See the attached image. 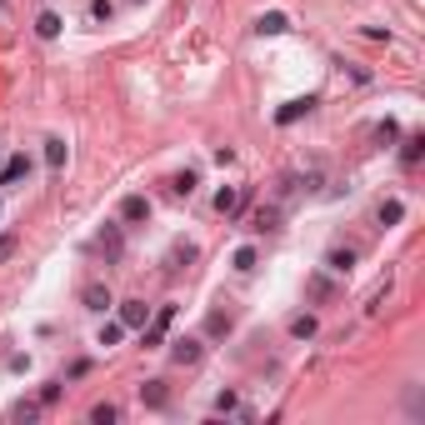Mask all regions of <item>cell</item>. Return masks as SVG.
<instances>
[{
	"label": "cell",
	"instance_id": "6da1fadb",
	"mask_svg": "<svg viewBox=\"0 0 425 425\" xmlns=\"http://www.w3.org/2000/svg\"><path fill=\"white\" fill-rule=\"evenodd\" d=\"M170 321H176V305H160V315H155V321H145L140 330V346H160V340H165V330H170Z\"/></svg>",
	"mask_w": 425,
	"mask_h": 425
},
{
	"label": "cell",
	"instance_id": "7a4b0ae2",
	"mask_svg": "<svg viewBox=\"0 0 425 425\" xmlns=\"http://www.w3.org/2000/svg\"><path fill=\"white\" fill-rule=\"evenodd\" d=\"M245 230H255V236H265V230H281V205H261V210H250Z\"/></svg>",
	"mask_w": 425,
	"mask_h": 425
},
{
	"label": "cell",
	"instance_id": "3957f363",
	"mask_svg": "<svg viewBox=\"0 0 425 425\" xmlns=\"http://www.w3.org/2000/svg\"><path fill=\"white\" fill-rule=\"evenodd\" d=\"M80 301H85V310H95V315H105V310L115 305V301H111V290H105L100 281H91V285H85V290H80Z\"/></svg>",
	"mask_w": 425,
	"mask_h": 425
},
{
	"label": "cell",
	"instance_id": "277c9868",
	"mask_svg": "<svg viewBox=\"0 0 425 425\" xmlns=\"http://www.w3.org/2000/svg\"><path fill=\"white\" fill-rule=\"evenodd\" d=\"M145 321H151V305L145 301H120V325L125 330H140Z\"/></svg>",
	"mask_w": 425,
	"mask_h": 425
},
{
	"label": "cell",
	"instance_id": "5b68a950",
	"mask_svg": "<svg viewBox=\"0 0 425 425\" xmlns=\"http://www.w3.org/2000/svg\"><path fill=\"white\" fill-rule=\"evenodd\" d=\"M200 340L196 335H185V340H176V350H170V360H176V366H200Z\"/></svg>",
	"mask_w": 425,
	"mask_h": 425
},
{
	"label": "cell",
	"instance_id": "8992f818",
	"mask_svg": "<svg viewBox=\"0 0 425 425\" xmlns=\"http://www.w3.org/2000/svg\"><path fill=\"white\" fill-rule=\"evenodd\" d=\"M120 220H131V225L151 220V200H145V196H125L120 200Z\"/></svg>",
	"mask_w": 425,
	"mask_h": 425
},
{
	"label": "cell",
	"instance_id": "52a82bcc",
	"mask_svg": "<svg viewBox=\"0 0 425 425\" xmlns=\"http://www.w3.org/2000/svg\"><path fill=\"white\" fill-rule=\"evenodd\" d=\"M95 250H100V255H105V261H111V265H115V261H120V225H105V230H100V236H95Z\"/></svg>",
	"mask_w": 425,
	"mask_h": 425
},
{
	"label": "cell",
	"instance_id": "ba28073f",
	"mask_svg": "<svg viewBox=\"0 0 425 425\" xmlns=\"http://www.w3.org/2000/svg\"><path fill=\"white\" fill-rule=\"evenodd\" d=\"M310 111H315V95H301V100H285L281 111H275V120L290 125V120H301V115H310Z\"/></svg>",
	"mask_w": 425,
	"mask_h": 425
},
{
	"label": "cell",
	"instance_id": "9c48e42d",
	"mask_svg": "<svg viewBox=\"0 0 425 425\" xmlns=\"http://www.w3.org/2000/svg\"><path fill=\"white\" fill-rule=\"evenodd\" d=\"M255 30H261V35H285L290 30V15L285 10H265L261 20H255Z\"/></svg>",
	"mask_w": 425,
	"mask_h": 425
},
{
	"label": "cell",
	"instance_id": "30bf717a",
	"mask_svg": "<svg viewBox=\"0 0 425 425\" xmlns=\"http://www.w3.org/2000/svg\"><path fill=\"white\" fill-rule=\"evenodd\" d=\"M165 400H170L165 380H145V386H140V406H151V410H165Z\"/></svg>",
	"mask_w": 425,
	"mask_h": 425
},
{
	"label": "cell",
	"instance_id": "8fae6325",
	"mask_svg": "<svg viewBox=\"0 0 425 425\" xmlns=\"http://www.w3.org/2000/svg\"><path fill=\"white\" fill-rule=\"evenodd\" d=\"M60 30H66V20H60L55 10H40V15H35V35H40V40H55Z\"/></svg>",
	"mask_w": 425,
	"mask_h": 425
},
{
	"label": "cell",
	"instance_id": "7c38bea8",
	"mask_svg": "<svg viewBox=\"0 0 425 425\" xmlns=\"http://www.w3.org/2000/svg\"><path fill=\"white\" fill-rule=\"evenodd\" d=\"M30 176V155H10L6 170H0V185H15V180H26Z\"/></svg>",
	"mask_w": 425,
	"mask_h": 425
},
{
	"label": "cell",
	"instance_id": "4fadbf2b",
	"mask_svg": "<svg viewBox=\"0 0 425 425\" xmlns=\"http://www.w3.org/2000/svg\"><path fill=\"white\" fill-rule=\"evenodd\" d=\"M350 265H355V250H350V245H335V250L325 255V270H335V275H350Z\"/></svg>",
	"mask_w": 425,
	"mask_h": 425
},
{
	"label": "cell",
	"instance_id": "5bb4252c",
	"mask_svg": "<svg viewBox=\"0 0 425 425\" xmlns=\"http://www.w3.org/2000/svg\"><path fill=\"white\" fill-rule=\"evenodd\" d=\"M120 340H125V325H120V321H105V325L95 330V346H105V350L120 346Z\"/></svg>",
	"mask_w": 425,
	"mask_h": 425
},
{
	"label": "cell",
	"instance_id": "9a60e30c",
	"mask_svg": "<svg viewBox=\"0 0 425 425\" xmlns=\"http://www.w3.org/2000/svg\"><path fill=\"white\" fill-rule=\"evenodd\" d=\"M406 220V200H380V225H400Z\"/></svg>",
	"mask_w": 425,
	"mask_h": 425
},
{
	"label": "cell",
	"instance_id": "2e32d148",
	"mask_svg": "<svg viewBox=\"0 0 425 425\" xmlns=\"http://www.w3.org/2000/svg\"><path fill=\"white\" fill-rule=\"evenodd\" d=\"M305 295H310V301H330L335 285L325 281V275H310V281H305Z\"/></svg>",
	"mask_w": 425,
	"mask_h": 425
},
{
	"label": "cell",
	"instance_id": "e0dca14e",
	"mask_svg": "<svg viewBox=\"0 0 425 425\" xmlns=\"http://www.w3.org/2000/svg\"><path fill=\"white\" fill-rule=\"evenodd\" d=\"M46 165H50V170L66 165V140H60V135H50V140H46Z\"/></svg>",
	"mask_w": 425,
	"mask_h": 425
},
{
	"label": "cell",
	"instance_id": "ac0fdd59",
	"mask_svg": "<svg viewBox=\"0 0 425 425\" xmlns=\"http://www.w3.org/2000/svg\"><path fill=\"white\" fill-rule=\"evenodd\" d=\"M205 335H230V315L225 310H210L205 315Z\"/></svg>",
	"mask_w": 425,
	"mask_h": 425
},
{
	"label": "cell",
	"instance_id": "d6986e66",
	"mask_svg": "<svg viewBox=\"0 0 425 425\" xmlns=\"http://www.w3.org/2000/svg\"><path fill=\"white\" fill-rule=\"evenodd\" d=\"M420 151H425V135H410L406 145H400V165H415V160H420Z\"/></svg>",
	"mask_w": 425,
	"mask_h": 425
},
{
	"label": "cell",
	"instance_id": "ffe728a7",
	"mask_svg": "<svg viewBox=\"0 0 425 425\" xmlns=\"http://www.w3.org/2000/svg\"><path fill=\"white\" fill-rule=\"evenodd\" d=\"M115 406H111V400H100V406H91V425H115Z\"/></svg>",
	"mask_w": 425,
	"mask_h": 425
},
{
	"label": "cell",
	"instance_id": "44dd1931",
	"mask_svg": "<svg viewBox=\"0 0 425 425\" xmlns=\"http://www.w3.org/2000/svg\"><path fill=\"white\" fill-rule=\"evenodd\" d=\"M290 335H295V340H310V335H315V315H295V321H290Z\"/></svg>",
	"mask_w": 425,
	"mask_h": 425
},
{
	"label": "cell",
	"instance_id": "7402d4cb",
	"mask_svg": "<svg viewBox=\"0 0 425 425\" xmlns=\"http://www.w3.org/2000/svg\"><path fill=\"white\" fill-rule=\"evenodd\" d=\"M370 135H375V140H380V145H390V140H395V135H400V125H395V120H390V115H386V120H380V125H375V131H370Z\"/></svg>",
	"mask_w": 425,
	"mask_h": 425
},
{
	"label": "cell",
	"instance_id": "603a6c76",
	"mask_svg": "<svg viewBox=\"0 0 425 425\" xmlns=\"http://www.w3.org/2000/svg\"><path fill=\"white\" fill-rule=\"evenodd\" d=\"M40 410H46L40 400H20V406H15L10 415H15V420H40Z\"/></svg>",
	"mask_w": 425,
	"mask_h": 425
},
{
	"label": "cell",
	"instance_id": "cb8c5ba5",
	"mask_svg": "<svg viewBox=\"0 0 425 425\" xmlns=\"http://www.w3.org/2000/svg\"><path fill=\"white\" fill-rule=\"evenodd\" d=\"M190 261H196V245H176V250H170V270H180Z\"/></svg>",
	"mask_w": 425,
	"mask_h": 425
},
{
	"label": "cell",
	"instance_id": "d4e9b609",
	"mask_svg": "<svg viewBox=\"0 0 425 425\" xmlns=\"http://www.w3.org/2000/svg\"><path fill=\"white\" fill-rule=\"evenodd\" d=\"M170 190H176V196H190V190H196V170H180V176L170 180Z\"/></svg>",
	"mask_w": 425,
	"mask_h": 425
},
{
	"label": "cell",
	"instance_id": "484cf974",
	"mask_svg": "<svg viewBox=\"0 0 425 425\" xmlns=\"http://www.w3.org/2000/svg\"><path fill=\"white\" fill-rule=\"evenodd\" d=\"M236 270H240V275L255 270V245H240V250H236Z\"/></svg>",
	"mask_w": 425,
	"mask_h": 425
},
{
	"label": "cell",
	"instance_id": "4316f807",
	"mask_svg": "<svg viewBox=\"0 0 425 425\" xmlns=\"http://www.w3.org/2000/svg\"><path fill=\"white\" fill-rule=\"evenodd\" d=\"M230 410H240V400H236V390H220L216 395V415H230Z\"/></svg>",
	"mask_w": 425,
	"mask_h": 425
},
{
	"label": "cell",
	"instance_id": "83f0119b",
	"mask_svg": "<svg viewBox=\"0 0 425 425\" xmlns=\"http://www.w3.org/2000/svg\"><path fill=\"white\" fill-rule=\"evenodd\" d=\"M111 15H115V6H111V0H91V20H100V26H105Z\"/></svg>",
	"mask_w": 425,
	"mask_h": 425
},
{
	"label": "cell",
	"instance_id": "f1b7e54d",
	"mask_svg": "<svg viewBox=\"0 0 425 425\" xmlns=\"http://www.w3.org/2000/svg\"><path fill=\"white\" fill-rule=\"evenodd\" d=\"M60 400V380H50V386H40V406H55Z\"/></svg>",
	"mask_w": 425,
	"mask_h": 425
},
{
	"label": "cell",
	"instance_id": "f546056e",
	"mask_svg": "<svg viewBox=\"0 0 425 425\" xmlns=\"http://www.w3.org/2000/svg\"><path fill=\"white\" fill-rule=\"evenodd\" d=\"M10 255H15V236H0V265H6Z\"/></svg>",
	"mask_w": 425,
	"mask_h": 425
}]
</instances>
